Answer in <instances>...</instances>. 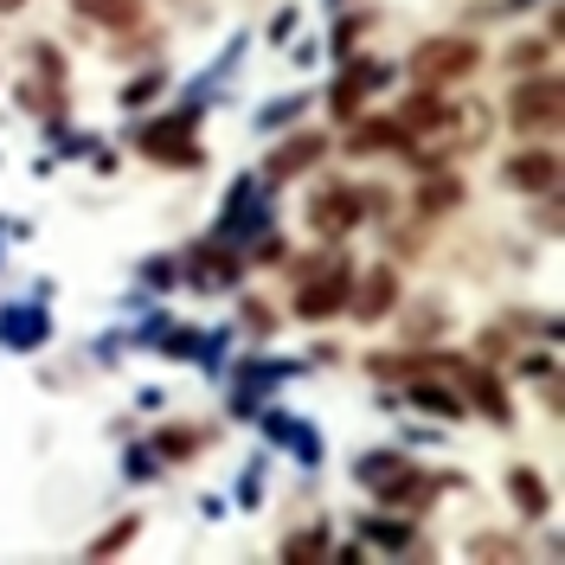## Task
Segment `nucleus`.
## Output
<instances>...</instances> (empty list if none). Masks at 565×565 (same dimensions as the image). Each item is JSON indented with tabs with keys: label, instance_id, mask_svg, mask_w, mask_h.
Instances as JSON below:
<instances>
[{
	"label": "nucleus",
	"instance_id": "7",
	"mask_svg": "<svg viewBox=\"0 0 565 565\" xmlns=\"http://www.w3.org/2000/svg\"><path fill=\"white\" fill-rule=\"evenodd\" d=\"M392 296H398L392 264H373V270H366V282H353V289H348V302H353V316H360V321H380L392 309Z\"/></svg>",
	"mask_w": 565,
	"mask_h": 565
},
{
	"label": "nucleus",
	"instance_id": "6",
	"mask_svg": "<svg viewBox=\"0 0 565 565\" xmlns=\"http://www.w3.org/2000/svg\"><path fill=\"white\" fill-rule=\"evenodd\" d=\"M360 206H366V193H348V186H328L316 206H309V225H316L321 238H348L353 225H360Z\"/></svg>",
	"mask_w": 565,
	"mask_h": 565
},
{
	"label": "nucleus",
	"instance_id": "8",
	"mask_svg": "<svg viewBox=\"0 0 565 565\" xmlns=\"http://www.w3.org/2000/svg\"><path fill=\"white\" fill-rule=\"evenodd\" d=\"M508 180H514V186H527V193H546V186L559 180V161H553L546 148H533V154H514V161H508Z\"/></svg>",
	"mask_w": 565,
	"mask_h": 565
},
{
	"label": "nucleus",
	"instance_id": "12",
	"mask_svg": "<svg viewBox=\"0 0 565 565\" xmlns=\"http://www.w3.org/2000/svg\"><path fill=\"white\" fill-rule=\"evenodd\" d=\"M348 141H353V154H366V148H405V122L398 116L392 122H360Z\"/></svg>",
	"mask_w": 565,
	"mask_h": 565
},
{
	"label": "nucleus",
	"instance_id": "15",
	"mask_svg": "<svg viewBox=\"0 0 565 565\" xmlns=\"http://www.w3.org/2000/svg\"><path fill=\"white\" fill-rule=\"evenodd\" d=\"M0 7H7V13H13V7H26V0H0Z\"/></svg>",
	"mask_w": 565,
	"mask_h": 565
},
{
	"label": "nucleus",
	"instance_id": "13",
	"mask_svg": "<svg viewBox=\"0 0 565 565\" xmlns=\"http://www.w3.org/2000/svg\"><path fill=\"white\" fill-rule=\"evenodd\" d=\"M508 489H514V501H521V508H527V514H540V508H546V489H540V482H533L527 469H514V482H508Z\"/></svg>",
	"mask_w": 565,
	"mask_h": 565
},
{
	"label": "nucleus",
	"instance_id": "10",
	"mask_svg": "<svg viewBox=\"0 0 565 565\" xmlns=\"http://www.w3.org/2000/svg\"><path fill=\"white\" fill-rule=\"evenodd\" d=\"M71 7L97 26H136L141 20V0H71Z\"/></svg>",
	"mask_w": 565,
	"mask_h": 565
},
{
	"label": "nucleus",
	"instance_id": "1",
	"mask_svg": "<svg viewBox=\"0 0 565 565\" xmlns=\"http://www.w3.org/2000/svg\"><path fill=\"white\" fill-rule=\"evenodd\" d=\"M476 58H482V52H476L469 39H424L412 71H418L424 90H437V84H462V77L476 71Z\"/></svg>",
	"mask_w": 565,
	"mask_h": 565
},
{
	"label": "nucleus",
	"instance_id": "2",
	"mask_svg": "<svg viewBox=\"0 0 565 565\" xmlns=\"http://www.w3.org/2000/svg\"><path fill=\"white\" fill-rule=\"evenodd\" d=\"M360 482L380 501H392V508H424L430 501V482H424L418 469H405L398 457H366L360 462Z\"/></svg>",
	"mask_w": 565,
	"mask_h": 565
},
{
	"label": "nucleus",
	"instance_id": "4",
	"mask_svg": "<svg viewBox=\"0 0 565 565\" xmlns=\"http://www.w3.org/2000/svg\"><path fill=\"white\" fill-rule=\"evenodd\" d=\"M348 289H353V270L341 264V257H328V264H321V277L302 282V296H296V302H302V316H309V321H328L341 302H348Z\"/></svg>",
	"mask_w": 565,
	"mask_h": 565
},
{
	"label": "nucleus",
	"instance_id": "5",
	"mask_svg": "<svg viewBox=\"0 0 565 565\" xmlns=\"http://www.w3.org/2000/svg\"><path fill=\"white\" fill-rule=\"evenodd\" d=\"M141 148H148L154 161H168V168H193V161H200V148H193V116L148 122V129H141Z\"/></svg>",
	"mask_w": 565,
	"mask_h": 565
},
{
	"label": "nucleus",
	"instance_id": "3",
	"mask_svg": "<svg viewBox=\"0 0 565 565\" xmlns=\"http://www.w3.org/2000/svg\"><path fill=\"white\" fill-rule=\"evenodd\" d=\"M508 116H514V129H553V122H559V77H527V84H514Z\"/></svg>",
	"mask_w": 565,
	"mask_h": 565
},
{
	"label": "nucleus",
	"instance_id": "11",
	"mask_svg": "<svg viewBox=\"0 0 565 565\" xmlns=\"http://www.w3.org/2000/svg\"><path fill=\"white\" fill-rule=\"evenodd\" d=\"M457 380H462V392H476V398H482V412H489L494 424L508 418V398H501V386H494L482 366H457Z\"/></svg>",
	"mask_w": 565,
	"mask_h": 565
},
{
	"label": "nucleus",
	"instance_id": "14",
	"mask_svg": "<svg viewBox=\"0 0 565 565\" xmlns=\"http://www.w3.org/2000/svg\"><path fill=\"white\" fill-rule=\"evenodd\" d=\"M450 200H457V186H450V180H444V186H430V193H424V206L437 212V206H450Z\"/></svg>",
	"mask_w": 565,
	"mask_h": 565
},
{
	"label": "nucleus",
	"instance_id": "9",
	"mask_svg": "<svg viewBox=\"0 0 565 565\" xmlns=\"http://www.w3.org/2000/svg\"><path fill=\"white\" fill-rule=\"evenodd\" d=\"M321 148H328L321 136H296L289 148H277V154H270V180H289V174H302L309 161H321Z\"/></svg>",
	"mask_w": 565,
	"mask_h": 565
}]
</instances>
